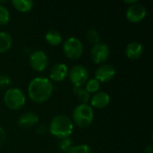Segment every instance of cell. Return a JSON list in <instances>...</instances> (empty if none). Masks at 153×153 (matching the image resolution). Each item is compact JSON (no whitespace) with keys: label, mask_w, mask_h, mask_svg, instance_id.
<instances>
[{"label":"cell","mask_w":153,"mask_h":153,"mask_svg":"<svg viewBox=\"0 0 153 153\" xmlns=\"http://www.w3.org/2000/svg\"><path fill=\"white\" fill-rule=\"evenodd\" d=\"M53 93V84L46 77H35L28 87L30 99L35 103H43L50 99Z\"/></svg>","instance_id":"cell-1"},{"label":"cell","mask_w":153,"mask_h":153,"mask_svg":"<svg viewBox=\"0 0 153 153\" xmlns=\"http://www.w3.org/2000/svg\"><path fill=\"white\" fill-rule=\"evenodd\" d=\"M48 130L49 133L56 138H69L74 131V123L67 116L58 115L51 120Z\"/></svg>","instance_id":"cell-2"},{"label":"cell","mask_w":153,"mask_h":153,"mask_svg":"<svg viewBox=\"0 0 153 153\" xmlns=\"http://www.w3.org/2000/svg\"><path fill=\"white\" fill-rule=\"evenodd\" d=\"M94 118L92 107L89 104H80L73 111V119L75 125L81 128L90 126Z\"/></svg>","instance_id":"cell-3"},{"label":"cell","mask_w":153,"mask_h":153,"mask_svg":"<svg viewBox=\"0 0 153 153\" xmlns=\"http://www.w3.org/2000/svg\"><path fill=\"white\" fill-rule=\"evenodd\" d=\"M4 101L8 108L12 110H18L24 106L26 98L21 90L17 88H11L4 93Z\"/></svg>","instance_id":"cell-4"},{"label":"cell","mask_w":153,"mask_h":153,"mask_svg":"<svg viewBox=\"0 0 153 153\" xmlns=\"http://www.w3.org/2000/svg\"><path fill=\"white\" fill-rule=\"evenodd\" d=\"M63 50L68 58L76 60L79 59L83 53V45L79 39L71 37L64 42Z\"/></svg>","instance_id":"cell-5"},{"label":"cell","mask_w":153,"mask_h":153,"mask_svg":"<svg viewBox=\"0 0 153 153\" xmlns=\"http://www.w3.org/2000/svg\"><path fill=\"white\" fill-rule=\"evenodd\" d=\"M69 74V79L74 86H82L89 79V73L85 66L82 65H76L72 67Z\"/></svg>","instance_id":"cell-6"},{"label":"cell","mask_w":153,"mask_h":153,"mask_svg":"<svg viewBox=\"0 0 153 153\" xmlns=\"http://www.w3.org/2000/svg\"><path fill=\"white\" fill-rule=\"evenodd\" d=\"M30 67L39 73L46 70L48 65V58L47 54L42 50H36L32 52L30 56Z\"/></svg>","instance_id":"cell-7"},{"label":"cell","mask_w":153,"mask_h":153,"mask_svg":"<svg viewBox=\"0 0 153 153\" xmlns=\"http://www.w3.org/2000/svg\"><path fill=\"white\" fill-rule=\"evenodd\" d=\"M109 54L110 49L108 46L102 42L93 45L91 50V57L95 64H101L107 61L109 56Z\"/></svg>","instance_id":"cell-8"},{"label":"cell","mask_w":153,"mask_h":153,"mask_svg":"<svg viewBox=\"0 0 153 153\" xmlns=\"http://www.w3.org/2000/svg\"><path fill=\"white\" fill-rule=\"evenodd\" d=\"M146 14H147V10L145 6L139 3L130 5L127 8L126 13L127 20L134 23L142 22L146 17Z\"/></svg>","instance_id":"cell-9"},{"label":"cell","mask_w":153,"mask_h":153,"mask_svg":"<svg viewBox=\"0 0 153 153\" xmlns=\"http://www.w3.org/2000/svg\"><path fill=\"white\" fill-rule=\"evenodd\" d=\"M116 75V69L111 65H102L95 71V79L100 82H108Z\"/></svg>","instance_id":"cell-10"},{"label":"cell","mask_w":153,"mask_h":153,"mask_svg":"<svg viewBox=\"0 0 153 153\" xmlns=\"http://www.w3.org/2000/svg\"><path fill=\"white\" fill-rule=\"evenodd\" d=\"M68 74V67L64 63L54 65L50 70L49 77L54 82H63Z\"/></svg>","instance_id":"cell-11"},{"label":"cell","mask_w":153,"mask_h":153,"mask_svg":"<svg viewBox=\"0 0 153 153\" xmlns=\"http://www.w3.org/2000/svg\"><path fill=\"white\" fill-rule=\"evenodd\" d=\"M110 103V96L106 91H98L94 93L91 100V104L98 109L107 108Z\"/></svg>","instance_id":"cell-12"},{"label":"cell","mask_w":153,"mask_h":153,"mask_svg":"<svg viewBox=\"0 0 153 153\" xmlns=\"http://www.w3.org/2000/svg\"><path fill=\"white\" fill-rule=\"evenodd\" d=\"M39 123V117L33 112H27L21 115L18 118L17 124L20 127L28 129Z\"/></svg>","instance_id":"cell-13"},{"label":"cell","mask_w":153,"mask_h":153,"mask_svg":"<svg viewBox=\"0 0 153 153\" xmlns=\"http://www.w3.org/2000/svg\"><path fill=\"white\" fill-rule=\"evenodd\" d=\"M143 53V47L139 41L130 42L126 48V55L129 59L137 60L139 59Z\"/></svg>","instance_id":"cell-14"},{"label":"cell","mask_w":153,"mask_h":153,"mask_svg":"<svg viewBox=\"0 0 153 153\" xmlns=\"http://www.w3.org/2000/svg\"><path fill=\"white\" fill-rule=\"evenodd\" d=\"M12 4L17 11L27 13L32 9L34 3L32 0H13Z\"/></svg>","instance_id":"cell-15"},{"label":"cell","mask_w":153,"mask_h":153,"mask_svg":"<svg viewBox=\"0 0 153 153\" xmlns=\"http://www.w3.org/2000/svg\"><path fill=\"white\" fill-rule=\"evenodd\" d=\"M13 43V39L10 33L2 31L0 32V53H4L8 51Z\"/></svg>","instance_id":"cell-16"},{"label":"cell","mask_w":153,"mask_h":153,"mask_svg":"<svg viewBox=\"0 0 153 153\" xmlns=\"http://www.w3.org/2000/svg\"><path fill=\"white\" fill-rule=\"evenodd\" d=\"M45 39L47 42L51 46H58L62 43V35L59 31L51 30L46 33Z\"/></svg>","instance_id":"cell-17"},{"label":"cell","mask_w":153,"mask_h":153,"mask_svg":"<svg viewBox=\"0 0 153 153\" xmlns=\"http://www.w3.org/2000/svg\"><path fill=\"white\" fill-rule=\"evenodd\" d=\"M73 92L78 98L81 104H88L89 100H90V94L86 91L84 88H82V86H80V87L74 86Z\"/></svg>","instance_id":"cell-18"},{"label":"cell","mask_w":153,"mask_h":153,"mask_svg":"<svg viewBox=\"0 0 153 153\" xmlns=\"http://www.w3.org/2000/svg\"><path fill=\"white\" fill-rule=\"evenodd\" d=\"M100 87V83L98 80H96L95 78L88 80L87 82L85 83V90L86 91L90 94V93H96L99 91Z\"/></svg>","instance_id":"cell-19"},{"label":"cell","mask_w":153,"mask_h":153,"mask_svg":"<svg viewBox=\"0 0 153 153\" xmlns=\"http://www.w3.org/2000/svg\"><path fill=\"white\" fill-rule=\"evenodd\" d=\"M10 20V12L4 5L0 4V25H5Z\"/></svg>","instance_id":"cell-20"},{"label":"cell","mask_w":153,"mask_h":153,"mask_svg":"<svg viewBox=\"0 0 153 153\" xmlns=\"http://www.w3.org/2000/svg\"><path fill=\"white\" fill-rule=\"evenodd\" d=\"M86 37H87L88 40H89L91 43H92L93 45L100 43V36L99 32H98L96 30H94V29H91V30H88V32H87Z\"/></svg>","instance_id":"cell-21"},{"label":"cell","mask_w":153,"mask_h":153,"mask_svg":"<svg viewBox=\"0 0 153 153\" xmlns=\"http://www.w3.org/2000/svg\"><path fill=\"white\" fill-rule=\"evenodd\" d=\"M68 153H93V152L90 146L86 144H81V145L73 146V148Z\"/></svg>","instance_id":"cell-22"},{"label":"cell","mask_w":153,"mask_h":153,"mask_svg":"<svg viewBox=\"0 0 153 153\" xmlns=\"http://www.w3.org/2000/svg\"><path fill=\"white\" fill-rule=\"evenodd\" d=\"M59 148L63 152L68 153L70 152V150L73 148L72 141L69 138L61 139V141L59 142Z\"/></svg>","instance_id":"cell-23"},{"label":"cell","mask_w":153,"mask_h":153,"mask_svg":"<svg viewBox=\"0 0 153 153\" xmlns=\"http://www.w3.org/2000/svg\"><path fill=\"white\" fill-rule=\"evenodd\" d=\"M10 83H11V79L9 76H7L5 74L0 75V87L9 85Z\"/></svg>","instance_id":"cell-24"},{"label":"cell","mask_w":153,"mask_h":153,"mask_svg":"<svg viewBox=\"0 0 153 153\" xmlns=\"http://www.w3.org/2000/svg\"><path fill=\"white\" fill-rule=\"evenodd\" d=\"M5 139H6V134L4 130L2 127H0V146L4 144V143L5 142Z\"/></svg>","instance_id":"cell-25"},{"label":"cell","mask_w":153,"mask_h":153,"mask_svg":"<svg viewBox=\"0 0 153 153\" xmlns=\"http://www.w3.org/2000/svg\"><path fill=\"white\" fill-rule=\"evenodd\" d=\"M37 133L39 134H45L47 133V127L44 125H39L37 128Z\"/></svg>","instance_id":"cell-26"},{"label":"cell","mask_w":153,"mask_h":153,"mask_svg":"<svg viewBox=\"0 0 153 153\" xmlns=\"http://www.w3.org/2000/svg\"><path fill=\"white\" fill-rule=\"evenodd\" d=\"M144 152L145 153H153V148L152 145H148L145 150H144Z\"/></svg>","instance_id":"cell-27"},{"label":"cell","mask_w":153,"mask_h":153,"mask_svg":"<svg viewBox=\"0 0 153 153\" xmlns=\"http://www.w3.org/2000/svg\"><path fill=\"white\" fill-rule=\"evenodd\" d=\"M125 3H126V4H129L132 5V4H136V3H138V2H137L136 0H132V1H126V0Z\"/></svg>","instance_id":"cell-28"},{"label":"cell","mask_w":153,"mask_h":153,"mask_svg":"<svg viewBox=\"0 0 153 153\" xmlns=\"http://www.w3.org/2000/svg\"><path fill=\"white\" fill-rule=\"evenodd\" d=\"M7 1L6 0H4V1H0V4H4V3H6Z\"/></svg>","instance_id":"cell-29"}]
</instances>
